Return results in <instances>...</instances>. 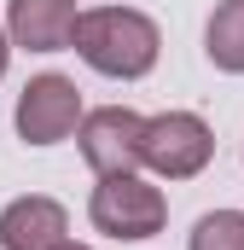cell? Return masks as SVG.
<instances>
[{"label": "cell", "instance_id": "1", "mask_svg": "<svg viewBox=\"0 0 244 250\" xmlns=\"http://www.w3.org/2000/svg\"><path fill=\"white\" fill-rule=\"evenodd\" d=\"M87 70L111 76V82H140L157 70V53H163V35L145 12L134 6H93L76 18V41H70Z\"/></svg>", "mask_w": 244, "mask_h": 250}, {"label": "cell", "instance_id": "2", "mask_svg": "<svg viewBox=\"0 0 244 250\" xmlns=\"http://www.w3.org/2000/svg\"><path fill=\"white\" fill-rule=\"evenodd\" d=\"M87 221L105 233V239H122V245H145L163 233L169 221V198L151 187L140 169L128 175H99V187L87 198Z\"/></svg>", "mask_w": 244, "mask_h": 250}, {"label": "cell", "instance_id": "3", "mask_svg": "<svg viewBox=\"0 0 244 250\" xmlns=\"http://www.w3.org/2000/svg\"><path fill=\"white\" fill-rule=\"evenodd\" d=\"M215 157V134L198 111H157L145 117L140 134V169H151L157 181H192L203 175Z\"/></svg>", "mask_w": 244, "mask_h": 250}, {"label": "cell", "instance_id": "4", "mask_svg": "<svg viewBox=\"0 0 244 250\" xmlns=\"http://www.w3.org/2000/svg\"><path fill=\"white\" fill-rule=\"evenodd\" d=\"M12 123H18V140H29V146H59V140H70L76 123H81V87H76L70 76H59V70L29 76L23 93H18Z\"/></svg>", "mask_w": 244, "mask_h": 250}, {"label": "cell", "instance_id": "5", "mask_svg": "<svg viewBox=\"0 0 244 250\" xmlns=\"http://www.w3.org/2000/svg\"><path fill=\"white\" fill-rule=\"evenodd\" d=\"M140 134H145L140 111L99 105V111H81L76 146H81V157H87L93 175H128V169H140Z\"/></svg>", "mask_w": 244, "mask_h": 250}, {"label": "cell", "instance_id": "6", "mask_svg": "<svg viewBox=\"0 0 244 250\" xmlns=\"http://www.w3.org/2000/svg\"><path fill=\"white\" fill-rule=\"evenodd\" d=\"M70 239V209L47 192H23L0 209V250H59Z\"/></svg>", "mask_w": 244, "mask_h": 250}, {"label": "cell", "instance_id": "7", "mask_svg": "<svg viewBox=\"0 0 244 250\" xmlns=\"http://www.w3.org/2000/svg\"><path fill=\"white\" fill-rule=\"evenodd\" d=\"M76 0H6V41L23 53H64L76 41Z\"/></svg>", "mask_w": 244, "mask_h": 250}, {"label": "cell", "instance_id": "8", "mask_svg": "<svg viewBox=\"0 0 244 250\" xmlns=\"http://www.w3.org/2000/svg\"><path fill=\"white\" fill-rule=\"evenodd\" d=\"M203 53L215 70L244 76V0H221L203 23Z\"/></svg>", "mask_w": 244, "mask_h": 250}, {"label": "cell", "instance_id": "9", "mask_svg": "<svg viewBox=\"0 0 244 250\" xmlns=\"http://www.w3.org/2000/svg\"><path fill=\"white\" fill-rule=\"evenodd\" d=\"M186 250H244V209H209V215H198Z\"/></svg>", "mask_w": 244, "mask_h": 250}, {"label": "cell", "instance_id": "10", "mask_svg": "<svg viewBox=\"0 0 244 250\" xmlns=\"http://www.w3.org/2000/svg\"><path fill=\"white\" fill-rule=\"evenodd\" d=\"M6 64H12V41H6V29H0V82H6Z\"/></svg>", "mask_w": 244, "mask_h": 250}, {"label": "cell", "instance_id": "11", "mask_svg": "<svg viewBox=\"0 0 244 250\" xmlns=\"http://www.w3.org/2000/svg\"><path fill=\"white\" fill-rule=\"evenodd\" d=\"M59 250H93V245H76V239H64V245H59Z\"/></svg>", "mask_w": 244, "mask_h": 250}]
</instances>
